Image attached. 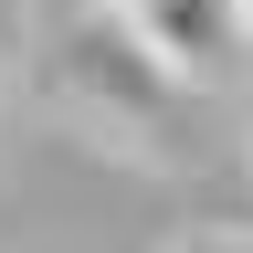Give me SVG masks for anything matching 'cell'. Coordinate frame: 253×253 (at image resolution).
Wrapping results in <instances>:
<instances>
[{
    "instance_id": "obj_1",
    "label": "cell",
    "mask_w": 253,
    "mask_h": 253,
    "mask_svg": "<svg viewBox=\"0 0 253 253\" xmlns=\"http://www.w3.org/2000/svg\"><path fill=\"white\" fill-rule=\"evenodd\" d=\"M116 11H126V32L148 42V63H158L179 95H190V84H232L243 53H253L243 0H116Z\"/></svg>"
},
{
    "instance_id": "obj_2",
    "label": "cell",
    "mask_w": 253,
    "mask_h": 253,
    "mask_svg": "<svg viewBox=\"0 0 253 253\" xmlns=\"http://www.w3.org/2000/svg\"><path fill=\"white\" fill-rule=\"evenodd\" d=\"M63 95L95 116H169V74L148 63V42L126 32V11H84L74 32H63Z\"/></svg>"
},
{
    "instance_id": "obj_3",
    "label": "cell",
    "mask_w": 253,
    "mask_h": 253,
    "mask_svg": "<svg viewBox=\"0 0 253 253\" xmlns=\"http://www.w3.org/2000/svg\"><path fill=\"white\" fill-rule=\"evenodd\" d=\"M169 253H221V232H201V243H169Z\"/></svg>"
},
{
    "instance_id": "obj_4",
    "label": "cell",
    "mask_w": 253,
    "mask_h": 253,
    "mask_svg": "<svg viewBox=\"0 0 253 253\" xmlns=\"http://www.w3.org/2000/svg\"><path fill=\"white\" fill-rule=\"evenodd\" d=\"M84 11H116V0H84Z\"/></svg>"
},
{
    "instance_id": "obj_5",
    "label": "cell",
    "mask_w": 253,
    "mask_h": 253,
    "mask_svg": "<svg viewBox=\"0 0 253 253\" xmlns=\"http://www.w3.org/2000/svg\"><path fill=\"white\" fill-rule=\"evenodd\" d=\"M243 21H253V0H243Z\"/></svg>"
}]
</instances>
